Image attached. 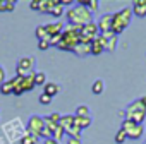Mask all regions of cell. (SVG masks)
<instances>
[{"mask_svg":"<svg viewBox=\"0 0 146 144\" xmlns=\"http://www.w3.org/2000/svg\"><path fill=\"white\" fill-rule=\"evenodd\" d=\"M81 28L79 26H74V24H67L64 26V31L60 34V41L57 45L58 50H64V52H72L74 53L76 46L79 45L81 41Z\"/></svg>","mask_w":146,"mask_h":144,"instance_id":"obj_1","label":"cell"},{"mask_svg":"<svg viewBox=\"0 0 146 144\" xmlns=\"http://www.w3.org/2000/svg\"><path fill=\"white\" fill-rule=\"evenodd\" d=\"M65 19H67V24H74V26H84V24H90L93 22V12L88 11L84 5H76V7H70L67 12H65Z\"/></svg>","mask_w":146,"mask_h":144,"instance_id":"obj_2","label":"cell"},{"mask_svg":"<svg viewBox=\"0 0 146 144\" xmlns=\"http://www.w3.org/2000/svg\"><path fill=\"white\" fill-rule=\"evenodd\" d=\"M132 21V9L131 7H124L119 12L112 14V31L115 36H119Z\"/></svg>","mask_w":146,"mask_h":144,"instance_id":"obj_3","label":"cell"},{"mask_svg":"<svg viewBox=\"0 0 146 144\" xmlns=\"http://www.w3.org/2000/svg\"><path fill=\"white\" fill-rule=\"evenodd\" d=\"M125 120H131L137 125H143V122L146 120V106L139 100H134L125 108Z\"/></svg>","mask_w":146,"mask_h":144,"instance_id":"obj_4","label":"cell"},{"mask_svg":"<svg viewBox=\"0 0 146 144\" xmlns=\"http://www.w3.org/2000/svg\"><path fill=\"white\" fill-rule=\"evenodd\" d=\"M11 83H12V86H14V94H16V96H21L23 93L33 91V89L36 88V84H35V74L26 76V77L16 76V77L11 79Z\"/></svg>","mask_w":146,"mask_h":144,"instance_id":"obj_5","label":"cell"},{"mask_svg":"<svg viewBox=\"0 0 146 144\" xmlns=\"http://www.w3.org/2000/svg\"><path fill=\"white\" fill-rule=\"evenodd\" d=\"M26 130L28 134L35 135V137H41L43 130H45V117L41 115H31L29 120H28V125H26Z\"/></svg>","mask_w":146,"mask_h":144,"instance_id":"obj_6","label":"cell"},{"mask_svg":"<svg viewBox=\"0 0 146 144\" xmlns=\"http://www.w3.org/2000/svg\"><path fill=\"white\" fill-rule=\"evenodd\" d=\"M33 69H35V58L33 57H23V58H19V62L16 65V74L19 77H26V76L35 74Z\"/></svg>","mask_w":146,"mask_h":144,"instance_id":"obj_7","label":"cell"},{"mask_svg":"<svg viewBox=\"0 0 146 144\" xmlns=\"http://www.w3.org/2000/svg\"><path fill=\"white\" fill-rule=\"evenodd\" d=\"M81 43H91L98 34H100V31H98V24L93 21V22H90V24H84V26H81Z\"/></svg>","mask_w":146,"mask_h":144,"instance_id":"obj_8","label":"cell"},{"mask_svg":"<svg viewBox=\"0 0 146 144\" xmlns=\"http://www.w3.org/2000/svg\"><path fill=\"white\" fill-rule=\"evenodd\" d=\"M98 31L100 34H110L113 33L112 31V14H103L100 19H98Z\"/></svg>","mask_w":146,"mask_h":144,"instance_id":"obj_9","label":"cell"},{"mask_svg":"<svg viewBox=\"0 0 146 144\" xmlns=\"http://www.w3.org/2000/svg\"><path fill=\"white\" fill-rule=\"evenodd\" d=\"M107 50V40L102 36V34H98L93 41H91V55H100V53H103Z\"/></svg>","mask_w":146,"mask_h":144,"instance_id":"obj_10","label":"cell"},{"mask_svg":"<svg viewBox=\"0 0 146 144\" xmlns=\"http://www.w3.org/2000/svg\"><path fill=\"white\" fill-rule=\"evenodd\" d=\"M132 14L137 17H146V0H134L132 2Z\"/></svg>","mask_w":146,"mask_h":144,"instance_id":"obj_11","label":"cell"},{"mask_svg":"<svg viewBox=\"0 0 146 144\" xmlns=\"http://www.w3.org/2000/svg\"><path fill=\"white\" fill-rule=\"evenodd\" d=\"M58 4V0H38V12H43V14H50V11Z\"/></svg>","mask_w":146,"mask_h":144,"instance_id":"obj_12","label":"cell"},{"mask_svg":"<svg viewBox=\"0 0 146 144\" xmlns=\"http://www.w3.org/2000/svg\"><path fill=\"white\" fill-rule=\"evenodd\" d=\"M45 29H46V33H48L50 38L52 36H58L64 31V22H50V24H45Z\"/></svg>","mask_w":146,"mask_h":144,"instance_id":"obj_13","label":"cell"},{"mask_svg":"<svg viewBox=\"0 0 146 144\" xmlns=\"http://www.w3.org/2000/svg\"><path fill=\"white\" fill-rule=\"evenodd\" d=\"M74 53L78 57H88V55H91V43H81L79 41V45L76 46Z\"/></svg>","mask_w":146,"mask_h":144,"instance_id":"obj_14","label":"cell"},{"mask_svg":"<svg viewBox=\"0 0 146 144\" xmlns=\"http://www.w3.org/2000/svg\"><path fill=\"white\" fill-rule=\"evenodd\" d=\"M74 120H76V117L74 115H62V120H60V127L64 129V132L67 130V129H70V127H74L76 124H74Z\"/></svg>","mask_w":146,"mask_h":144,"instance_id":"obj_15","label":"cell"},{"mask_svg":"<svg viewBox=\"0 0 146 144\" xmlns=\"http://www.w3.org/2000/svg\"><path fill=\"white\" fill-rule=\"evenodd\" d=\"M43 88H45V91H43V93H45V94H48V96H52V98H53V96H57V94L60 93V86H58L57 83H46Z\"/></svg>","mask_w":146,"mask_h":144,"instance_id":"obj_16","label":"cell"},{"mask_svg":"<svg viewBox=\"0 0 146 144\" xmlns=\"http://www.w3.org/2000/svg\"><path fill=\"white\" fill-rule=\"evenodd\" d=\"M79 5H84L88 11H91L93 14L100 9V2H98V0H79V2H78Z\"/></svg>","mask_w":146,"mask_h":144,"instance_id":"obj_17","label":"cell"},{"mask_svg":"<svg viewBox=\"0 0 146 144\" xmlns=\"http://www.w3.org/2000/svg\"><path fill=\"white\" fill-rule=\"evenodd\" d=\"M16 9L14 0H0V12H12Z\"/></svg>","mask_w":146,"mask_h":144,"instance_id":"obj_18","label":"cell"},{"mask_svg":"<svg viewBox=\"0 0 146 144\" xmlns=\"http://www.w3.org/2000/svg\"><path fill=\"white\" fill-rule=\"evenodd\" d=\"M74 117H76V115H74ZM74 124H76L81 130H84L86 127H90V125H91V117H76Z\"/></svg>","mask_w":146,"mask_h":144,"instance_id":"obj_19","label":"cell"},{"mask_svg":"<svg viewBox=\"0 0 146 144\" xmlns=\"http://www.w3.org/2000/svg\"><path fill=\"white\" fill-rule=\"evenodd\" d=\"M143 134H144V127H143V125H136V127L132 129V132H129V134H127V137H129V139L137 141V139H141V137H143Z\"/></svg>","mask_w":146,"mask_h":144,"instance_id":"obj_20","label":"cell"},{"mask_svg":"<svg viewBox=\"0 0 146 144\" xmlns=\"http://www.w3.org/2000/svg\"><path fill=\"white\" fill-rule=\"evenodd\" d=\"M0 93H2L4 96H7V94H14V86H12L11 79L5 81L4 84H0Z\"/></svg>","mask_w":146,"mask_h":144,"instance_id":"obj_21","label":"cell"},{"mask_svg":"<svg viewBox=\"0 0 146 144\" xmlns=\"http://www.w3.org/2000/svg\"><path fill=\"white\" fill-rule=\"evenodd\" d=\"M91 91H93L95 94H102V93L105 91V83H103L102 79H96V81L93 83V86H91Z\"/></svg>","mask_w":146,"mask_h":144,"instance_id":"obj_22","label":"cell"},{"mask_svg":"<svg viewBox=\"0 0 146 144\" xmlns=\"http://www.w3.org/2000/svg\"><path fill=\"white\" fill-rule=\"evenodd\" d=\"M35 34H36V38H38V41H41V40H50V36H48V33H46V29H45V24H43V26H38L36 31H35Z\"/></svg>","mask_w":146,"mask_h":144,"instance_id":"obj_23","label":"cell"},{"mask_svg":"<svg viewBox=\"0 0 146 144\" xmlns=\"http://www.w3.org/2000/svg\"><path fill=\"white\" fill-rule=\"evenodd\" d=\"M35 84L36 86H45L46 84V74L45 72H35Z\"/></svg>","mask_w":146,"mask_h":144,"instance_id":"obj_24","label":"cell"},{"mask_svg":"<svg viewBox=\"0 0 146 144\" xmlns=\"http://www.w3.org/2000/svg\"><path fill=\"white\" fill-rule=\"evenodd\" d=\"M76 117H91V112H90V108L86 106V105H79L78 108H76V113H74Z\"/></svg>","mask_w":146,"mask_h":144,"instance_id":"obj_25","label":"cell"},{"mask_svg":"<svg viewBox=\"0 0 146 144\" xmlns=\"http://www.w3.org/2000/svg\"><path fill=\"white\" fill-rule=\"evenodd\" d=\"M21 144H38V137H35V135H31V134L26 132L21 137Z\"/></svg>","mask_w":146,"mask_h":144,"instance_id":"obj_26","label":"cell"},{"mask_svg":"<svg viewBox=\"0 0 146 144\" xmlns=\"http://www.w3.org/2000/svg\"><path fill=\"white\" fill-rule=\"evenodd\" d=\"M137 124H134V122H131V120H122V125H120V129L125 132V134H129V132H132V129L136 127Z\"/></svg>","mask_w":146,"mask_h":144,"instance_id":"obj_27","label":"cell"},{"mask_svg":"<svg viewBox=\"0 0 146 144\" xmlns=\"http://www.w3.org/2000/svg\"><path fill=\"white\" fill-rule=\"evenodd\" d=\"M50 16H53V17H60V16H64V7L60 5V0H58V4L50 11Z\"/></svg>","mask_w":146,"mask_h":144,"instance_id":"obj_28","label":"cell"},{"mask_svg":"<svg viewBox=\"0 0 146 144\" xmlns=\"http://www.w3.org/2000/svg\"><path fill=\"white\" fill-rule=\"evenodd\" d=\"M127 139H129V137H127V134H125L122 129H119V132L115 134V142H117V144H124Z\"/></svg>","mask_w":146,"mask_h":144,"instance_id":"obj_29","label":"cell"},{"mask_svg":"<svg viewBox=\"0 0 146 144\" xmlns=\"http://www.w3.org/2000/svg\"><path fill=\"white\" fill-rule=\"evenodd\" d=\"M45 118H46V120H50V122H53V124H57V125H58V124H60V120H62V115H60V113H58V112H53V113H50V115H46V117H45Z\"/></svg>","mask_w":146,"mask_h":144,"instance_id":"obj_30","label":"cell"},{"mask_svg":"<svg viewBox=\"0 0 146 144\" xmlns=\"http://www.w3.org/2000/svg\"><path fill=\"white\" fill-rule=\"evenodd\" d=\"M117 40H119V36H112L110 40H107V50H108V52H113V50H115Z\"/></svg>","mask_w":146,"mask_h":144,"instance_id":"obj_31","label":"cell"},{"mask_svg":"<svg viewBox=\"0 0 146 144\" xmlns=\"http://www.w3.org/2000/svg\"><path fill=\"white\" fill-rule=\"evenodd\" d=\"M64 134H65V132H64V129H62V127L58 125V127L55 129V132H53V141H57V142H60V141L64 139Z\"/></svg>","mask_w":146,"mask_h":144,"instance_id":"obj_32","label":"cell"},{"mask_svg":"<svg viewBox=\"0 0 146 144\" xmlns=\"http://www.w3.org/2000/svg\"><path fill=\"white\" fill-rule=\"evenodd\" d=\"M52 100H53V98H52V96H48V94H45V93H41V94H40V98H38V101H40L41 105H50V103H52Z\"/></svg>","mask_w":146,"mask_h":144,"instance_id":"obj_33","label":"cell"},{"mask_svg":"<svg viewBox=\"0 0 146 144\" xmlns=\"http://www.w3.org/2000/svg\"><path fill=\"white\" fill-rule=\"evenodd\" d=\"M52 45H50V40H41V41H38V48L40 50H48Z\"/></svg>","mask_w":146,"mask_h":144,"instance_id":"obj_34","label":"cell"},{"mask_svg":"<svg viewBox=\"0 0 146 144\" xmlns=\"http://www.w3.org/2000/svg\"><path fill=\"white\" fill-rule=\"evenodd\" d=\"M5 76H7V74H5V69L0 65V84H4V83L7 81V77H5Z\"/></svg>","mask_w":146,"mask_h":144,"instance_id":"obj_35","label":"cell"},{"mask_svg":"<svg viewBox=\"0 0 146 144\" xmlns=\"http://www.w3.org/2000/svg\"><path fill=\"white\" fill-rule=\"evenodd\" d=\"M67 144H81V139H74V137H69Z\"/></svg>","mask_w":146,"mask_h":144,"instance_id":"obj_36","label":"cell"},{"mask_svg":"<svg viewBox=\"0 0 146 144\" xmlns=\"http://www.w3.org/2000/svg\"><path fill=\"white\" fill-rule=\"evenodd\" d=\"M43 144H58L57 141H53V139H45V142Z\"/></svg>","mask_w":146,"mask_h":144,"instance_id":"obj_37","label":"cell"},{"mask_svg":"<svg viewBox=\"0 0 146 144\" xmlns=\"http://www.w3.org/2000/svg\"><path fill=\"white\" fill-rule=\"evenodd\" d=\"M139 101H141V103L146 106V94H144V96H141V98H139Z\"/></svg>","mask_w":146,"mask_h":144,"instance_id":"obj_38","label":"cell"},{"mask_svg":"<svg viewBox=\"0 0 146 144\" xmlns=\"http://www.w3.org/2000/svg\"><path fill=\"white\" fill-rule=\"evenodd\" d=\"M144 144H146V142H144Z\"/></svg>","mask_w":146,"mask_h":144,"instance_id":"obj_39","label":"cell"}]
</instances>
